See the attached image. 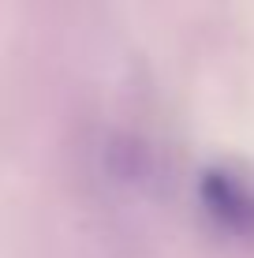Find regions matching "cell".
<instances>
[{
    "label": "cell",
    "instance_id": "6da1fadb",
    "mask_svg": "<svg viewBox=\"0 0 254 258\" xmlns=\"http://www.w3.org/2000/svg\"><path fill=\"white\" fill-rule=\"evenodd\" d=\"M202 210L224 236L254 239V180L235 168H209L198 183Z\"/></svg>",
    "mask_w": 254,
    "mask_h": 258
}]
</instances>
